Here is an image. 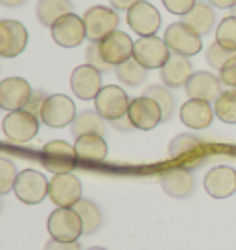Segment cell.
<instances>
[{"mask_svg":"<svg viewBox=\"0 0 236 250\" xmlns=\"http://www.w3.org/2000/svg\"><path fill=\"white\" fill-rule=\"evenodd\" d=\"M48 234L57 241H78L83 234V223L74 208H57L50 213L47 223Z\"/></svg>","mask_w":236,"mask_h":250,"instance_id":"1","label":"cell"},{"mask_svg":"<svg viewBox=\"0 0 236 250\" xmlns=\"http://www.w3.org/2000/svg\"><path fill=\"white\" fill-rule=\"evenodd\" d=\"M83 22H85L87 37L91 42H100L103 37L118 30L120 26V17L115 9L105 8V6H93L83 13Z\"/></svg>","mask_w":236,"mask_h":250,"instance_id":"2","label":"cell"},{"mask_svg":"<svg viewBox=\"0 0 236 250\" xmlns=\"http://www.w3.org/2000/svg\"><path fill=\"white\" fill-rule=\"evenodd\" d=\"M129 103L131 100L127 98L126 90L118 85L102 86V90L94 98V107L98 114L107 122H117L120 118L127 116Z\"/></svg>","mask_w":236,"mask_h":250,"instance_id":"3","label":"cell"},{"mask_svg":"<svg viewBox=\"0 0 236 250\" xmlns=\"http://www.w3.org/2000/svg\"><path fill=\"white\" fill-rule=\"evenodd\" d=\"M76 105L69 96L65 94H52L48 96L43 109H41L39 120L52 129H61L67 125H72L76 120Z\"/></svg>","mask_w":236,"mask_h":250,"instance_id":"4","label":"cell"},{"mask_svg":"<svg viewBox=\"0 0 236 250\" xmlns=\"http://www.w3.org/2000/svg\"><path fill=\"white\" fill-rule=\"evenodd\" d=\"M4 134L15 144H26L39 133V118L26 109L11 110L2 122Z\"/></svg>","mask_w":236,"mask_h":250,"instance_id":"5","label":"cell"},{"mask_svg":"<svg viewBox=\"0 0 236 250\" xmlns=\"http://www.w3.org/2000/svg\"><path fill=\"white\" fill-rule=\"evenodd\" d=\"M41 158H43V166L54 175L59 173H71L76 166L78 160V153L74 146L67 144L63 140H52L45 144V147L41 151Z\"/></svg>","mask_w":236,"mask_h":250,"instance_id":"6","label":"cell"},{"mask_svg":"<svg viewBox=\"0 0 236 250\" xmlns=\"http://www.w3.org/2000/svg\"><path fill=\"white\" fill-rule=\"evenodd\" d=\"M165 41L172 54L185 55V57H192V55L199 54L201 46H203L201 35L185 22L170 24L165 31Z\"/></svg>","mask_w":236,"mask_h":250,"instance_id":"7","label":"cell"},{"mask_svg":"<svg viewBox=\"0 0 236 250\" xmlns=\"http://www.w3.org/2000/svg\"><path fill=\"white\" fill-rule=\"evenodd\" d=\"M48 188L50 182L45 179V175L35 169H24L19 173L15 180V191L17 199L24 204H39L48 197Z\"/></svg>","mask_w":236,"mask_h":250,"instance_id":"8","label":"cell"},{"mask_svg":"<svg viewBox=\"0 0 236 250\" xmlns=\"http://www.w3.org/2000/svg\"><path fill=\"white\" fill-rule=\"evenodd\" d=\"M48 197L57 208H74L81 201V182L72 173L54 175L50 180Z\"/></svg>","mask_w":236,"mask_h":250,"instance_id":"9","label":"cell"},{"mask_svg":"<svg viewBox=\"0 0 236 250\" xmlns=\"http://www.w3.org/2000/svg\"><path fill=\"white\" fill-rule=\"evenodd\" d=\"M170 48L166 44L165 39L159 37H141L139 41H135L133 48V57L141 62L144 68L148 70H155V68H163L165 62L170 59Z\"/></svg>","mask_w":236,"mask_h":250,"instance_id":"10","label":"cell"},{"mask_svg":"<svg viewBox=\"0 0 236 250\" xmlns=\"http://www.w3.org/2000/svg\"><path fill=\"white\" fill-rule=\"evenodd\" d=\"M127 116L135 129L151 131L163 122V110L155 100H151L148 96H139V98H133L129 103Z\"/></svg>","mask_w":236,"mask_h":250,"instance_id":"11","label":"cell"},{"mask_svg":"<svg viewBox=\"0 0 236 250\" xmlns=\"http://www.w3.org/2000/svg\"><path fill=\"white\" fill-rule=\"evenodd\" d=\"M127 24L129 28L141 35V37H153L155 31H159L161 28V15H159V9L146 2L141 0L137 2L133 8L127 11Z\"/></svg>","mask_w":236,"mask_h":250,"instance_id":"12","label":"cell"},{"mask_svg":"<svg viewBox=\"0 0 236 250\" xmlns=\"http://www.w3.org/2000/svg\"><path fill=\"white\" fill-rule=\"evenodd\" d=\"M50 30H52V39L63 48L79 46L87 37L83 17H78L76 13H67L61 17Z\"/></svg>","mask_w":236,"mask_h":250,"instance_id":"13","label":"cell"},{"mask_svg":"<svg viewBox=\"0 0 236 250\" xmlns=\"http://www.w3.org/2000/svg\"><path fill=\"white\" fill-rule=\"evenodd\" d=\"M100 54L105 59V62H109L111 66L117 68L118 64H122L124 61H127L129 57H133V48L135 42L131 41V37L124 33V31H113L107 37H103L98 42Z\"/></svg>","mask_w":236,"mask_h":250,"instance_id":"14","label":"cell"},{"mask_svg":"<svg viewBox=\"0 0 236 250\" xmlns=\"http://www.w3.org/2000/svg\"><path fill=\"white\" fill-rule=\"evenodd\" d=\"M71 88L74 96L83 102L94 100L102 90V72L91 64H81L71 74Z\"/></svg>","mask_w":236,"mask_h":250,"instance_id":"15","label":"cell"},{"mask_svg":"<svg viewBox=\"0 0 236 250\" xmlns=\"http://www.w3.org/2000/svg\"><path fill=\"white\" fill-rule=\"evenodd\" d=\"M32 86L23 78H8L0 83V107L4 110L24 109L32 98Z\"/></svg>","mask_w":236,"mask_h":250,"instance_id":"16","label":"cell"},{"mask_svg":"<svg viewBox=\"0 0 236 250\" xmlns=\"http://www.w3.org/2000/svg\"><path fill=\"white\" fill-rule=\"evenodd\" d=\"M203 186L214 199H227L236 191V169L231 166H216L205 175Z\"/></svg>","mask_w":236,"mask_h":250,"instance_id":"17","label":"cell"},{"mask_svg":"<svg viewBox=\"0 0 236 250\" xmlns=\"http://www.w3.org/2000/svg\"><path fill=\"white\" fill-rule=\"evenodd\" d=\"M28 44V31L17 21H2L0 22V55L2 57H17L23 54Z\"/></svg>","mask_w":236,"mask_h":250,"instance_id":"18","label":"cell"},{"mask_svg":"<svg viewBox=\"0 0 236 250\" xmlns=\"http://www.w3.org/2000/svg\"><path fill=\"white\" fill-rule=\"evenodd\" d=\"M221 79H218L211 72H194L189 83L185 85V92L190 100H203V102H216L221 94Z\"/></svg>","mask_w":236,"mask_h":250,"instance_id":"19","label":"cell"},{"mask_svg":"<svg viewBox=\"0 0 236 250\" xmlns=\"http://www.w3.org/2000/svg\"><path fill=\"white\" fill-rule=\"evenodd\" d=\"M179 118H181V122L189 129L201 131V129H207L209 125L212 124L214 109L211 107L209 102H203V100H189V102H185L181 105Z\"/></svg>","mask_w":236,"mask_h":250,"instance_id":"20","label":"cell"},{"mask_svg":"<svg viewBox=\"0 0 236 250\" xmlns=\"http://www.w3.org/2000/svg\"><path fill=\"white\" fill-rule=\"evenodd\" d=\"M192 62L189 61V57L185 55L172 54L170 59L165 62V66L161 68V79L163 85L168 88H179L189 83L190 76H192Z\"/></svg>","mask_w":236,"mask_h":250,"instance_id":"21","label":"cell"},{"mask_svg":"<svg viewBox=\"0 0 236 250\" xmlns=\"http://www.w3.org/2000/svg\"><path fill=\"white\" fill-rule=\"evenodd\" d=\"M161 188L165 189V193H168L173 199H185L194 191V177L187 169L175 167V169L163 173Z\"/></svg>","mask_w":236,"mask_h":250,"instance_id":"22","label":"cell"},{"mask_svg":"<svg viewBox=\"0 0 236 250\" xmlns=\"http://www.w3.org/2000/svg\"><path fill=\"white\" fill-rule=\"evenodd\" d=\"M74 149L79 160L85 162H103L107 158V142L102 134H83L74 142Z\"/></svg>","mask_w":236,"mask_h":250,"instance_id":"23","label":"cell"},{"mask_svg":"<svg viewBox=\"0 0 236 250\" xmlns=\"http://www.w3.org/2000/svg\"><path fill=\"white\" fill-rule=\"evenodd\" d=\"M181 22L190 26V28L194 31H197L199 35H207L209 31L212 30L214 22H216V15H214V9L211 8V4H207V2H197L187 15H183Z\"/></svg>","mask_w":236,"mask_h":250,"instance_id":"24","label":"cell"},{"mask_svg":"<svg viewBox=\"0 0 236 250\" xmlns=\"http://www.w3.org/2000/svg\"><path fill=\"white\" fill-rule=\"evenodd\" d=\"M67 13H72L71 0H39L35 8L37 21L47 28H52Z\"/></svg>","mask_w":236,"mask_h":250,"instance_id":"25","label":"cell"},{"mask_svg":"<svg viewBox=\"0 0 236 250\" xmlns=\"http://www.w3.org/2000/svg\"><path fill=\"white\" fill-rule=\"evenodd\" d=\"M105 120H103L98 110H83L79 112L76 120L72 122V134L78 138L83 134H105Z\"/></svg>","mask_w":236,"mask_h":250,"instance_id":"26","label":"cell"},{"mask_svg":"<svg viewBox=\"0 0 236 250\" xmlns=\"http://www.w3.org/2000/svg\"><path fill=\"white\" fill-rule=\"evenodd\" d=\"M115 70H117L118 81H122V83L127 86L142 85L146 76H148V68H144L135 57H129L127 61H124L122 64H118Z\"/></svg>","mask_w":236,"mask_h":250,"instance_id":"27","label":"cell"},{"mask_svg":"<svg viewBox=\"0 0 236 250\" xmlns=\"http://www.w3.org/2000/svg\"><path fill=\"white\" fill-rule=\"evenodd\" d=\"M74 210L78 211V215L81 217L83 223V234H94L98 228L102 227V211L96 206L93 201L89 199H81Z\"/></svg>","mask_w":236,"mask_h":250,"instance_id":"28","label":"cell"},{"mask_svg":"<svg viewBox=\"0 0 236 250\" xmlns=\"http://www.w3.org/2000/svg\"><path fill=\"white\" fill-rule=\"evenodd\" d=\"M201 149V140L192 136V134H177L175 138H172L170 146H168V155L170 158L177 160L183 156L189 155H197Z\"/></svg>","mask_w":236,"mask_h":250,"instance_id":"29","label":"cell"},{"mask_svg":"<svg viewBox=\"0 0 236 250\" xmlns=\"http://www.w3.org/2000/svg\"><path fill=\"white\" fill-rule=\"evenodd\" d=\"M142 96H148L151 100H155L157 105L163 110V122H168L173 116V110H175V100H173L170 88L166 85H150Z\"/></svg>","mask_w":236,"mask_h":250,"instance_id":"30","label":"cell"},{"mask_svg":"<svg viewBox=\"0 0 236 250\" xmlns=\"http://www.w3.org/2000/svg\"><path fill=\"white\" fill-rule=\"evenodd\" d=\"M214 114L223 124H236V88L225 90L214 102Z\"/></svg>","mask_w":236,"mask_h":250,"instance_id":"31","label":"cell"},{"mask_svg":"<svg viewBox=\"0 0 236 250\" xmlns=\"http://www.w3.org/2000/svg\"><path fill=\"white\" fill-rule=\"evenodd\" d=\"M216 42H220L225 50L236 54V17L235 15L223 19L218 24V28H216Z\"/></svg>","mask_w":236,"mask_h":250,"instance_id":"32","label":"cell"},{"mask_svg":"<svg viewBox=\"0 0 236 250\" xmlns=\"http://www.w3.org/2000/svg\"><path fill=\"white\" fill-rule=\"evenodd\" d=\"M235 55H236L235 52L225 50L220 42H212L211 46L207 48V55H205V59H207V62L212 66L214 70H221V68L225 66V62H227L229 59H233Z\"/></svg>","mask_w":236,"mask_h":250,"instance_id":"33","label":"cell"},{"mask_svg":"<svg viewBox=\"0 0 236 250\" xmlns=\"http://www.w3.org/2000/svg\"><path fill=\"white\" fill-rule=\"evenodd\" d=\"M19 177L15 166L9 162L8 158H0V193L6 195L8 191L13 189L15 180Z\"/></svg>","mask_w":236,"mask_h":250,"instance_id":"34","label":"cell"},{"mask_svg":"<svg viewBox=\"0 0 236 250\" xmlns=\"http://www.w3.org/2000/svg\"><path fill=\"white\" fill-rule=\"evenodd\" d=\"M85 59H87V64L94 66L96 70H100V72H109L111 68H113L109 62H105V59H103L102 54H100L98 42H91V44H89V48H87V52H85Z\"/></svg>","mask_w":236,"mask_h":250,"instance_id":"35","label":"cell"},{"mask_svg":"<svg viewBox=\"0 0 236 250\" xmlns=\"http://www.w3.org/2000/svg\"><path fill=\"white\" fill-rule=\"evenodd\" d=\"M165 8L173 15H187L190 9L196 6V0H163Z\"/></svg>","mask_w":236,"mask_h":250,"instance_id":"36","label":"cell"},{"mask_svg":"<svg viewBox=\"0 0 236 250\" xmlns=\"http://www.w3.org/2000/svg\"><path fill=\"white\" fill-rule=\"evenodd\" d=\"M220 79L223 85L236 88V55L225 62V66L220 70Z\"/></svg>","mask_w":236,"mask_h":250,"instance_id":"37","label":"cell"},{"mask_svg":"<svg viewBox=\"0 0 236 250\" xmlns=\"http://www.w3.org/2000/svg\"><path fill=\"white\" fill-rule=\"evenodd\" d=\"M47 98H48V96H45V92H43V90H33L32 98H30V102H28V105H26L24 109L39 118L41 116V109H43V105H45V102H47Z\"/></svg>","mask_w":236,"mask_h":250,"instance_id":"38","label":"cell"},{"mask_svg":"<svg viewBox=\"0 0 236 250\" xmlns=\"http://www.w3.org/2000/svg\"><path fill=\"white\" fill-rule=\"evenodd\" d=\"M45 250H81V247H79L78 241H57V239H48L47 243H45Z\"/></svg>","mask_w":236,"mask_h":250,"instance_id":"39","label":"cell"},{"mask_svg":"<svg viewBox=\"0 0 236 250\" xmlns=\"http://www.w3.org/2000/svg\"><path fill=\"white\" fill-rule=\"evenodd\" d=\"M109 2L115 11H129L135 4L141 2V0H109Z\"/></svg>","mask_w":236,"mask_h":250,"instance_id":"40","label":"cell"},{"mask_svg":"<svg viewBox=\"0 0 236 250\" xmlns=\"http://www.w3.org/2000/svg\"><path fill=\"white\" fill-rule=\"evenodd\" d=\"M111 124H113V127H115V129H120V131H129V129H133V124H131L129 116L120 118V120H117V122H111Z\"/></svg>","mask_w":236,"mask_h":250,"instance_id":"41","label":"cell"},{"mask_svg":"<svg viewBox=\"0 0 236 250\" xmlns=\"http://www.w3.org/2000/svg\"><path fill=\"white\" fill-rule=\"evenodd\" d=\"M209 4L218 9H229V8H235L236 0H209Z\"/></svg>","mask_w":236,"mask_h":250,"instance_id":"42","label":"cell"},{"mask_svg":"<svg viewBox=\"0 0 236 250\" xmlns=\"http://www.w3.org/2000/svg\"><path fill=\"white\" fill-rule=\"evenodd\" d=\"M26 0H0V4L2 6H6V8H19V6H23Z\"/></svg>","mask_w":236,"mask_h":250,"instance_id":"43","label":"cell"},{"mask_svg":"<svg viewBox=\"0 0 236 250\" xmlns=\"http://www.w3.org/2000/svg\"><path fill=\"white\" fill-rule=\"evenodd\" d=\"M87 250H105V249H102V247H93V249H87Z\"/></svg>","mask_w":236,"mask_h":250,"instance_id":"44","label":"cell"},{"mask_svg":"<svg viewBox=\"0 0 236 250\" xmlns=\"http://www.w3.org/2000/svg\"><path fill=\"white\" fill-rule=\"evenodd\" d=\"M233 15L236 17V6H235V8H233Z\"/></svg>","mask_w":236,"mask_h":250,"instance_id":"45","label":"cell"}]
</instances>
